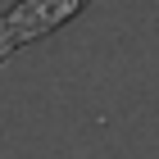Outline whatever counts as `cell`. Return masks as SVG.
<instances>
[{
	"label": "cell",
	"instance_id": "cell-1",
	"mask_svg": "<svg viewBox=\"0 0 159 159\" xmlns=\"http://www.w3.org/2000/svg\"><path fill=\"white\" fill-rule=\"evenodd\" d=\"M86 9H91V0H14L0 14V64L14 59L32 41L55 37L59 27H68Z\"/></svg>",
	"mask_w": 159,
	"mask_h": 159
}]
</instances>
